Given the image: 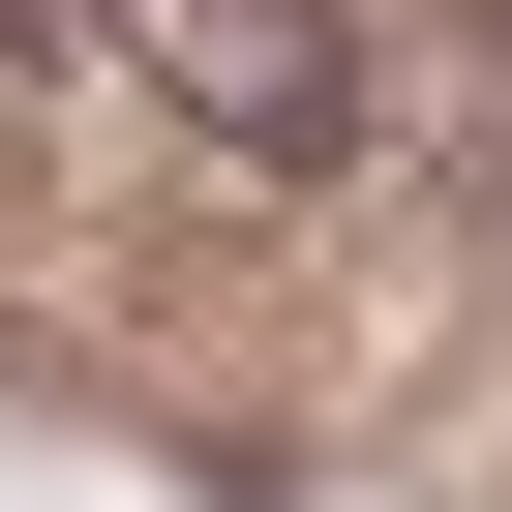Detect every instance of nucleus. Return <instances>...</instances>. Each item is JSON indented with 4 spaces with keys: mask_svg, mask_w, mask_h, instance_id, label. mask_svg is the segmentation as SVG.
Returning <instances> with one entry per match:
<instances>
[{
    "mask_svg": "<svg viewBox=\"0 0 512 512\" xmlns=\"http://www.w3.org/2000/svg\"><path fill=\"white\" fill-rule=\"evenodd\" d=\"M0 61H31V0H0Z\"/></svg>",
    "mask_w": 512,
    "mask_h": 512,
    "instance_id": "f03ea898",
    "label": "nucleus"
},
{
    "mask_svg": "<svg viewBox=\"0 0 512 512\" xmlns=\"http://www.w3.org/2000/svg\"><path fill=\"white\" fill-rule=\"evenodd\" d=\"M61 31H91L151 121H211V151H332V121H362V0H61Z\"/></svg>",
    "mask_w": 512,
    "mask_h": 512,
    "instance_id": "f257e3e1",
    "label": "nucleus"
}]
</instances>
